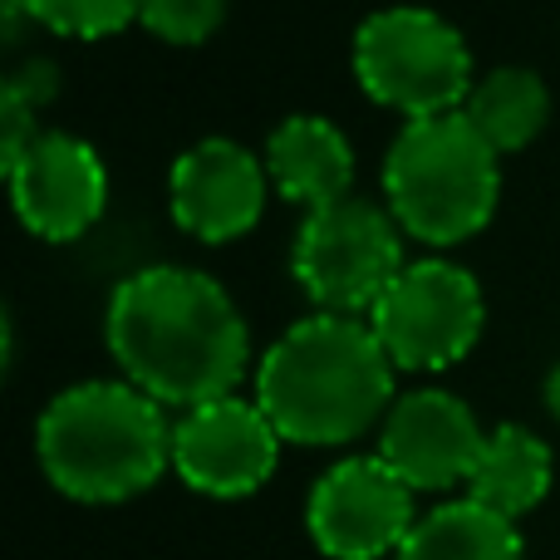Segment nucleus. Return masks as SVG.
I'll use <instances>...</instances> for the list:
<instances>
[{"instance_id": "nucleus-1", "label": "nucleus", "mask_w": 560, "mask_h": 560, "mask_svg": "<svg viewBox=\"0 0 560 560\" xmlns=\"http://www.w3.org/2000/svg\"><path fill=\"white\" fill-rule=\"evenodd\" d=\"M104 345L118 378L183 413L236 394L252 369V329L222 280L192 266H143L104 310Z\"/></svg>"}, {"instance_id": "nucleus-2", "label": "nucleus", "mask_w": 560, "mask_h": 560, "mask_svg": "<svg viewBox=\"0 0 560 560\" xmlns=\"http://www.w3.org/2000/svg\"><path fill=\"white\" fill-rule=\"evenodd\" d=\"M398 364L364 315L310 310L285 329L252 374V398L295 447H345L378 433L394 404Z\"/></svg>"}, {"instance_id": "nucleus-3", "label": "nucleus", "mask_w": 560, "mask_h": 560, "mask_svg": "<svg viewBox=\"0 0 560 560\" xmlns=\"http://www.w3.org/2000/svg\"><path fill=\"white\" fill-rule=\"evenodd\" d=\"M35 457L59 497L118 506L173 467V418L128 378L59 388L35 423Z\"/></svg>"}, {"instance_id": "nucleus-4", "label": "nucleus", "mask_w": 560, "mask_h": 560, "mask_svg": "<svg viewBox=\"0 0 560 560\" xmlns=\"http://www.w3.org/2000/svg\"><path fill=\"white\" fill-rule=\"evenodd\" d=\"M502 197V153L467 124L463 108L408 118L384 153V207L408 242L433 252L463 246L492 222Z\"/></svg>"}, {"instance_id": "nucleus-5", "label": "nucleus", "mask_w": 560, "mask_h": 560, "mask_svg": "<svg viewBox=\"0 0 560 560\" xmlns=\"http://www.w3.org/2000/svg\"><path fill=\"white\" fill-rule=\"evenodd\" d=\"M349 59H354L359 89L404 124L453 114L477 84L463 30L428 5H384L364 15Z\"/></svg>"}, {"instance_id": "nucleus-6", "label": "nucleus", "mask_w": 560, "mask_h": 560, "mask_svg": "<svg viewBox=\"0 0 560 560\" xmlns=\"http://www.w3.org/2000/svg\"><path fill=\"white\" fill-rule=\"evenodd\" d=\"M404 226L384 202L369 197H339V202L310 207L290 246V276L300 295L329 315H369L388 280L408 266Z\"/></svg>"}, {"instance_id": "nucleus-7", "label": "nucleus", "mask_w": 560, "mask_h": 560, "mask_svg": "<svg viewBox=\"0 0 560 560\" xmlns=\"http://www.w3.org/2000/svg\"><path fill=\"white\" fill-rule=\"evenodd\" d=\"M364 319L398 369L443 374L477 349L487 329V295L467 266L447 256H418L388 280Z\"/></svg>"}, {"instance_id": "nucleus-8", "label": "nucleus", "mask_w": 560, "mask_h": 560, "mask_svg": "<svg viewBox=\"0 0 560 560\" xmlns=\"http://www.w3.org/2000/svg\"><path fill=\"white\" fill-rule=\"evenodd\" d=\"M413 487L378 453L339 457L305 502V532L329 560H384L398 556L418 526Z\"/></svg>"}, {"instance_id": "nucleus-9", "label": "nucleus", "mask_w": 560, "mask_h": 560, "mask_svg": "<svg viewBox=\"0 0 560 560\" xmlns=\"http://www.w3.org/2000/svg\"><path fill=\"white\" fill-rule=\"evenodd\" d=\"M280 428L256 398L222 394L173 418V472L192 492L236 502L261 492L280 467Z\"/></svg>"}, {"instance_id": "nucleus-10", "label": "nucleus", "mask_w": 560, "mask_h": 560, "mask_svg": "<svg viewBox=\"0 0 560 560\" xmlns=\"http://www.w3.org/2000/svg\"><path fill=\"white\" fill-rule=\"evenodd\" d=\"M10 207L20 226L49 246L79 242L108 207V167L94 143L65 128H45L20 158L5 163Z\"/></svg>"}, {"instance_id": "nucleus-11", "label": "nucleus", "mask_w": 560, "mask_h": 560, "mask_svg": "<svg viewBox=\"0 0 560 560\" xmlns=\"http://www.w3.org/2000/svg\"><path fill=\"white\" fill-rule=\"evenodd\" d=\"M266 197H271L266 158H256L236 138H202L183 148L167 173V212L177 232L202 246H226L256 232Z\"/></svg>"}, {"instance_id": "nucleus-12", "label": "nucleus", "mask_w": 560, "mask_h": 560, "mask_svg": "<svg viewBox=\"0 0 560 560\" xmlns=\"http://www.w3.org/2000/svg\"><path fill=\"white\" fill-rule=\"evenodd\" d=\"M482 443L487 428L457 394L413 388V394H398L388 404L374 453L413 492H453V487H467L477 457H482Z\"/></svg>"}, {"instance_id": "nucleus-13", "label": "nucleus", "mask_w": 560, "mask_h": 560, "mask_svg": "<svg viewBox=\"0 0 560 560\" xmlns=\"http://www.w3.org/2000/svg\"><path fill=\"white\" fill-rule=\"evenodd\" d=\"M266 173L280 202L300 207H325L354 192V143L345 128L325 114H290L266 138Z\"/></svg>"}, {"instance_id": "nucleus-14", "label": "nucleus", "mask_w": 560, "mask_h": 560, "mask_svg": "<svg viewBox=\"0 0 560 560\" xmlns=\"http://www.w3.org/2000/svg\"><path fill=\"white\" fill-rule=\"evenodd\" d=\"M551 482H556L551 443L522 423H502L487 433L482 457H477L463 492L472 497V502L522 522V516H532L536 506L551 497Z\"/></svg>"}, {"instance_id": "nucleus-15", "label": "nucleus", "mask_w": 560, "mask_h": 560, "mask_svg": "<svg viewBox=\"0 0 560 560\" xmlns=\"http://www.w3.org/2000/svg\"><path fill=\"white\" fill-rule=\"evenodd\" d=\"M394 560H526V541L512 516L463 492L418 516Z\"/></svg>"}, {"instance_id": "nucleus-16", "label": "nucleus", "mask_w": 560, "mask_h": 560, "mask_svg": "<svg viewBox=\"0 0 560 560\" xmlns=\"http://www.w3.org/2000/svg\"><path fill=\"white\" fill-rule=\"evenodd\" d=\"M463 114L497 153L512 158L546 133V124H551V89H546V79L536 69L502 65L477 74V84L463 98Z\"/></svg>"}, {"instance_id": "nucleus-17", "label": "nucleus", "mask_w": 560, "mask_h": 560, "mask_svg": "<svg viewBox=\"0 0 560 560\" xmlns=\"http://www.w3.org/2000/svg\"><path fill=\"white\" fill-rule=\"evenodd\" d=\"M138 5L143 0H10V15H30L65 39H108L133 25Z\"/></svg>"}, {"instance_id": "nucleus-18", "label": "nucleus", "mask_w": 560, "mask_h": 560, "mask_svg": "<svg viewBox=\"0 0 560 560\" xmlns=\"http://www.w3.org/2000/svg\"><path fill=\"white\" fill-rule=\"evenodd\" d=\"M222 20H226V0H143L138 5V25L177 49L207 45L222 30Z\"/></svg>"}, {"instance_id": "nucleus-19", "label": "nucleus", "mask_w": 560, "mask_h": 560, "mask_svg": "<svg viewBox=\"0 0 560 560\" xmlns=\"http://www.w3.org/2000/svg\"><path fill=\"white\" fill-rule=\"evenodd\" d=\"M541 394H546V413H551L556 423H560V364L551 369V374H546V388H541Z\"/></svg>"}]
</instances>
